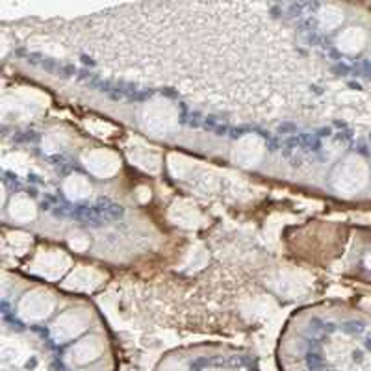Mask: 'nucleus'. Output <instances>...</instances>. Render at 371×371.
Returning <instances> with one entry per match:
<instances>
[{
    "label": "nucleus",
    "instance_id": "nucleus-1",
    "mask_svg": "<svg viewBox=\"0 0 371 371\" xmlns=\"http://www.w3.org/2000/svg\"><path fill=\"white\" fill-rule=\"evenodd\" d=\"M179 108L165 99L147 102L141 110V124L147 132L154 135H167L179 126Z\"/></svg>",
    "mask_w": 371,
    "mask_h": 371
},
{
    "label": "nucleus",
    "instance_id": "nucleus-2",
    "mask_svg": "<svg viewBox=\"0 0 371 371\" xmlns=\"http://www.w3.org/2000/svg\"><path fill=\"white\" fill-rule=\"evenodd\" d=\"M368 176H370V169L365 163L364 158L349 156L347 160H343V163L336 169L332 184L336 188V192L342 195H354L360 190H364V186L368 184Z\"/></svg>",
    "mask_w": 371,
    "mask_h": 371
},
{
    "label": "nucleus",
    "instance_id": "nucleus-3",
    "mask_svg": "<svg viewBox=\"0 0 371 371\" xmlns=\"http://www.w3.org/2000/svg\"><path fill=\"white\" fill-rule=\"evenodd\" d=\"M54 295H52L49 290H32L24 295L21 301H19L17 312L19 315L26 321H41L51 315V312L54 310Z\"/></svg>",
    "mask_w": 371,
    "mask_h": 371
},
{
    "label": "nucleus",
    "instance_id": "nucleus-4",
    "mask_svg": "<svg viewBox=\"0 0 371 371\" xmlns=\"http://www.w3.org/2000/svg\"><path fill=\"white\" fill-rule=\"evenodd\" d=\"M69 265H71V258L62 251H41L30 265V270L43 279L58 281L69 270Z\"/></svg>",
    "mask_w": 371,
    "mask_h": 371
},
{
    "label": "nucleus",
    "instance_id": "nucleus-5",
    "mask_svg": "<svg viewBox=\"0 0 371 371\" xmlns=\"http://www.w3.org/2000/svg\"><path fill=\"white\" fill-rule=\"evenodd\" d=\"M90 314L84 310H71L65 312L54 321L52 325V336L56 338L58 342H69L82 334L85 331V327L90 325Z\"/></svg>",
    "mask_w": 371,
    "mask_h": 371
},
{
    "label": "nucleus",
    "instance_id": "nucleus-6",
    "mask_svg": "<svg viewBox=\"0 0 371 371\" xmlns=\"http://www.w3.org/2000/svg\"><path fill=\"white\" fill-rule=\"evenodd\" d=\"M82 162H84L85 169L99 179H110L121 169L119 156L108 149H95V151L85 152L82 156Z\"/></svg>",
    "mask_w": 371,
    "mask_h": 371
},
{
    "label": "nucleus",
    "instance_id": "nucleus-7",
    "mask_svg": "<svg viewBox=\"0 0 371 371\" xmlns=\"http://www.w3.org/2000/svg\"><path fill=\"white\" fill-rule=\"evenodd\" d=\"M265 151L264 140L256 134L243 135L232 147V162L238 163L240 167H253L262 160Z\"/></svg>",
    "mask_w": 371,
    "mask_h": 371
},
{
    "label": "nucleus",
    "instance_id": "nucleus-8",
    "mask_svg": "<svg viewBox=\"0 0 371 371\" xmlns=\"http://www.w3.org/2000/svg\"><path fill=\"white\" fill-rule=\"evenodd\" d=\"M129 160L134 163L135 167L143 169L147 173H158L162 167V156L156 147L147 145L145 141L134 140L130 141L129 149Z\"/></svg>",
    "mask_w": 371,
    "mask_h": 371
},
{
    "label": "nucleus",
    "instance_id": "nucleus-9",
    "mask_svg": "<svg viewBox=\"0 0 371 371\" xmlns=\"http://www.w3.org/2000/svg\"><path fill=\"white\" fill-rule=\"evenodd\" d=\"M104 281V275L95 267L80 265L63 281V288L74 290V292H91Z\"/></svg>",
    "mask_w": 371,
    "mask_h": 371
},
{
    "label": "nucleus",
    "instance_id": "nucleus-10",
    "mask_svg": "<svg viewBox=\"0 0 371 371\" xmlns=\"http://www.w3.org/2000/svg\"><path fill=\"white\" fill-rule=\"evenodd\" d=\"M169 220L173 221L174 225L182 226V229H195L201 225L203 215L199 208L190 201H174L169 208Z\"/></svg>",
    "mask_w": 371,
    "mask_h": 371
},
{
    "label": "nucleus",
    "instance_id": "nucleus-11",
    "mask_svg": "<svg viewBox=\"0 0 371 371\" xmlns=\"http://www.w3.org/2000/svg\"><path fill=\"white\" fill-rule=\"evenodd\" d=\"M102 351H104V340L101 336H88L71 349V360L74 364H90L101 356Z\"/></svg>",
    "mask_w": 371,
    "mask_h": 371
},
{
    "label": "nucleus",
    "instance_id": "nucleus-12",
    "mask_svg": "<svg viewBox=\"0 0 371 371\" xmlns=\"http://www.w3.org/2000/svg\"><path fill=\"white\" fill-rule=\"evenodd\" d=\"M338 49L342 52H345V54H356V52H360L362 49H364L365 45V32L362 28H347L343 30L342 34L338 35Z\"/></svg>",
    "mask_w": 371,
    "mask_h": 371
},
{
    "label": "nucleus",
    "instance_id": "nucleus-13",
    "mask_svg": "<svg viewBox=\"0 0 371 371\" xmlns=\"http://www.w3.org/2000/svg\"><path fill=\"white\" fill-rule=\"evenodd\" d=\"M8 210H10L12 220L17 221V223H28V221L34 220L35 214H38L34 201L26 197V195H17V197H13Z\"/></svg>",
    "mask_w": 371,
    "mask_h": 371
},
{
    "label": "nucleus",
    "instance_id": "nucleus-14",
    "mask_svg": "<svg viewBox=\"0 0 371 371\" xmlns=\"http://www.w3.org/2000/svg\"><path fill=\"white\" fill-rule=\"evenodd\" d=\"M310 279L308 277L301 275V273H284L281 279L277 281V292L286 293V295H299L303 293L308 286Z\"/></svg>",
    "mask_w": 371,
    "mask_h": 371
},
{
    "label": "nucleus",
    "instance_id": "nucleus-15",
    "mask_svg": "<svg viewBox=\"0 0 371 371\" xmlns=\"http://www.w3.org/2000/svg\"><path fill=\"white\" fill-rule=\"evenodd\" d=\"M63 193H65L71 201H82V199L90 197V180L82 176V174H71V176L63 182Z\"/></svg>",
    "mask_w": 371,
    "mask_h": 371
},
{
    "label": "nucleus",
    "instance_id": "nucleus-16",
    "mask_svg": "<svg viewBox=\"0 0 371 371\" xmlns=\"http://www.w3.org/2000/svg\"><path fill=\"white\" fill-rule=\"evenodd\" d=\"M343 23V12L336 6H323L320 12V24L323 30H334Z\"/></svg>",
    "mask_w": 371,
    "mask_h": 371
},
{
    "label": "nucleus",
    "instance_id": "nucleus-17",
    "mask_svg": "<svg viewBox=\"0 0 371 371\" xmlns=\"http://www.w3.org/2000/svg\"><path fill=\"white\" fill-rule=\"evenodd\" d=\"M193 169V162L192 160H188L182 154H171L169 156V171L173 173V176L176 179H184L186 174L190 173Z\"/></svg>",
    "mask_w": 371,
    "mask_h": 371
},
{
    "label": "nucleus",
    "instance_id": "nucleus-18",
    "mask_svg": "<svg viewBox=\"0 0 371 371\" xmlns=\"http://www.w3.org/2000/svg\"><path fill=\"white\" fill-rule=\"evenodd\" d=\"M65 143H67V140H65V134H62V132H51V134L43 140V147H45L49 152L60 151Z\"/></svg>",
    "mask_w": 371,
    "mask_h": 371
},
{
    "label": "nucleus",
    "instance_id": "nucleus-19",
    "mask_svg": "<svg viewBox=\"0 0 371 371\" xmlns=\"http://www.w3.org/2000/svg\"><path fill=\"white\" fill-rule=\"evenodd\" d=\"M69 245L74 249V251H85L90 247V240L82 234V232H74L69 236Z\"/></svg>",
    "mask_w": 371,
    "mask_h": 371
},
{
    "label": "nucleus",
    "instance_id": "nucleus-20",
    "mask_svg": "<svg viewBox=\"0 0 371 371\" xmlns=\"http://www.w3.org/2000/svg\"><path fill=\"white\" fill-rule=\"evenodd\" d=\"M204 264H206V253L201 247L192 249V254H190V265H193L192 270H201Z\"/></svg>",
    "mask_w": 371,
    "mask_h": 371
},
{
    "label": "nucleus",
    "instance_id": "nucleus-21",
    "mask_svg": "<svg viewBox=\"0 0 371 371\" xmlns=\"http://www.w3.org/2000/svg\"><path fill=\"white\" fill-rule=\"evenodd\" d=\"M10 242H12V245L15 249L24 251V249L28 247L30 243H32V238L26 236V234H19V232H15V234H10Z\"/></svg>",
    "mask_w": 371,
    "mask_h": 371
},
{
    "label": "nucleus",
    "instance_id": "nucleus-22",
    "mask_svg": "<svg viewBox=\"0 0 371 371\" xmlns=\"http://www.w3.org/2000/svg\"><path fill=\"white\" fill-rule=\"evenodd\" d=\"M162 371H188V370H186L180 362H167V364L162 368Z\"/></svg>",
    "mask_w": 371,
    "mask_h": 371
},
{
    "label": "nucleus",
    "instance_id": "nucleus-23",
    "mask_svg": "<svg viewBox=\"0 0 371 371\" xmlns=\"http://www.w3.org/2000/svg\"><path fill=\"white\" fill-rule=\"evenodd\" d=\"M365 265H368V270L371 271V253H368V256H365Z\"/></svg>",
    "mask_w": 371,
    "mask_h": 371
}]
</instances>
